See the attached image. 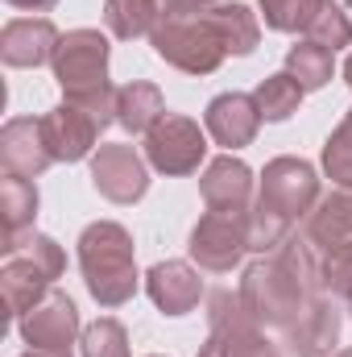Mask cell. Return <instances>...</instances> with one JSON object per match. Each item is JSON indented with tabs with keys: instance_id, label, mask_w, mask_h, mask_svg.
<instances>
[{
	"instance_id": "obj_23",
	"label": "cell",
	"mask_w": 352,
	"mask_h": 357,
	"mask_svg": "<svg viewBox=\"0 0 352 357\" xmlns=\"http://www.w3.org/2000/svg\"><path fill=\"white\" fill-rule=\"evenodd\" d=\"M286 75H294L303 91H319L332 75H336V54H332L328 46L311 42V38H307V42H294V46L286 50Z\"/></svg>"
},
{
	"instance_id": "obj_8",
	"label": "cell",
	"mask_w": 352,
	"mask_h": 357,
	"mask_svg": "<svg viewBox=\"0 0 352 357\" xmlns=\"http://www.w3.org/2000/svg\"><path fill=\"white\" fill-rule=\"evenodd\" d=\"M199 357H278V345L245 312L241 295H232L224 287V291L207 295V341H203Z\"/></svg>"
},
{
	"instance_id": "obj_35",
	"label": "cell",
	"mask_w": 352,
	"mask_h": 357,
	"mask_svg": "<svg viewBox=\"0 0 352 357\" xmlns=\"http://www.w3.org/2000/svg\"><path fill=\"white\" fill-rule=\"evenodd\" d=\"M336 357H352V349H340V354H336Z\"/></svg>"
},
{
	"instance_id": "obj_17",
	"label": "cell",
	"mask_w": 352,
	"mask_h": 357,
	"mask_svg": "<svg viewBox=\"0 0 352 357\" xmlns=\"http://www.w3.org/2000/svg\"><path fill=\"white\" fill-rule=\"evenodd\" d=\"M340 324H344V316L336 312L332 295H319V299L282 333V345L294 357H323V354H332V345H340Z\"/></svg>"
},
{
	"instance_id": "obj_11",
	"label": "cell",
	"mask_w": 352,
	"mask_h": 357,
	"mask_svg": "<svg viewBox=\"0 0 352 357\" xmlns=\"http://www.w3.org/2000/svg\"><path fill=\"white\" fill-rule=\"evenodd\" d=\"M91 183L112 204H137L150 191V162L120 142H108L91 154Z\"/></svg>"
},
{
	"instance_id": "obj_12",
	"label": "cell",
	"mask_w": 352,
	"mask_h": 357,
	"mask_svg": "<svg viewBox=\"0 0 352 357\" xmlns=\"http://www.w3.org/2000/svg\"><path fill=\"white\" fill-rule=\"evenodd\" d=\"M104 129L108 125L95 112L71 104V100H63L58 108H50L42 116V133H46V146H50L54 162H83V158H91Z\"/></svg>"
},
{
	"instance_id": "obj_26",
	"label": "cell",
	"mask_w": 352,
	"mask_h": 357,
	"mask_svg": "<svg viewBox=\"0 0 352 357\" xmlns=\"http://www.w3.org/2000/svg\"><path fill=\"white\" fill-rule=\"evenodd\" d=\"M257 4H262V17L269 29H278V33H307L328 0H257Z\"/></svg>"
},
{
	"instance_id": "obj_10",
	"label": "cell",
	"mask_w": 352,
	"mask_h": 357,
	"mask_svg": "<svg viewBox=\"0 0 352 357\" xmlns=\"http://www.w3.org/2000/svg\"><path fill=\"white\" fill-rule=\"evenodd\" d=\"M21 341L29 349H42V354H71L75 337H79V307L71 295L63 291H46V299H38L21 320Z\"/></svg>"
},
{
	"instance_id": "obj_7",
	"label": "cell",
	"mask_w": 352,
	"mask_h": 357,
	"mask_svg": "<svg viewBox=\"0 0 352 357\" xmlns=\"http://www.w3.org/2000/svg\"><path fill=\"white\" fill-rule=\"evenodd\" d=\"M249 241H253V208H207L191 229L186 254L199 270L228 274L253 250Z\"/></svg>"
},
{
	"instance_id": "obj_22",
	"label": "cell",
	"mask_w": 352,
	"mask_h": 357,
	"mask_svg": "<svg viewBox=\"0 0 352 357\" xmlns=\"http://www.w3.org/2000/svg\"><path fill=\"white\" fill-rule=\"evenodd\" d=\"M0 216H4V237H21L38 220V187L33 178L4 175L0 178Z\"/></svg>"
},
{
	"instance_id": "obj_33",
	"label": "cell",
	"mask_w": 352,
	"mask_h": 357,
	"mask_svg": "<svg viewBox=\"0 0 352 357\" xmlns=\"http://www.w3.org/2000/svg\"><path fill=\"white\" fill-rule=\"evenodd\" d=\"M21 357H71V354H42V349H29V354H21Z\"/></svg>"
},
{
	"instance_id": "obj_5",
	"label": "cell",
	"mask_w": 352,
	"mask_h": 357,
	"mask_svg": "<svg viewBox=\"0 0 352 357\" xmlns=\"http://www.w3.org/2000/svg\"><path fill=\"white\" fill-rule=\"evenodd\" d=\"M67 254L54 237L46 233H21V237H4V266H0V295L8 316H25L38 299H46L50 282L63 278Z\"/></svg>"
},
{
	"instance_id": "obj_25",
	"label": "cell",
	"mask_w": 352,
	"mask_h": 357,
	"mask_svg": "<svg viewBox=\"0 0 352 357\" xmlns=\"http://www.w3.org/2000/svg\"><path fill=\"white\" fill-rule=\"evenodd\" d=\"M253 100H257L262 121H286V116L298 112V104H303V88H298L294 75L278 71V75H265L262 84H257Z\"/></svg>"
},
{
	"instance_id": "obj_16",
	"label": "cell",
	"mask_w": 352,
	"mask_h": 357,
	"mask_svg": "<svg viewBox=\"0 0 352 357\" xmlns=\"http://www.w3.org/2000/svg\"><path fill=\"white\" fill-rule=\"evenodd\" d=\"M145 291H150V299H154L158 312H166V316H186V312H195L199 299H203V278H199V270L191 266V262L166 258V262L150 266Z\"/></svg>"
},
{
	"instance_id": "obj_4",
	"label": "cell",
	"mask_w": 352,
	"mask_h": 357,
	"mask_svg": "<svg viewBox=\"0 0 352 357\" xmlns=\"http://www.w3.org/2000/svg\"><path fill=\"white\" fill-rule=\"evenodd\" d=\"M79 270L99 307H120L137 295V258L133 237L116 220H95L79 237Z\"/></svg>"
},
{
	"instance_id": "obj_13",
	"label": "cell",
	"mask_w": 352,
	"mask_h": 357,
	"mask_svg": "<svg viewBox=\"0 0 352 357\" xmlns=\"http://www.w3.org/2000/svg\"><path fill=\"white\" fill-rule=\"evenodd\" d=\"M203 129H207L211 142L224 146L228 154L253 146V137H257V129H262L257 100L245 96V91H224V96H216V100L207 104V112H203Z\"/></svg>"
},
{
	"instance_id": "obj_29",
	"label": "cell",
	"mask_w": 352,
	"mask_h": 357,
	"mask_svg": "<svg viewBox=\"0 0 352 357\" xmlns=\"http://www.w3.org/2000/svg\"><path fill=\"white\" fill-rule=\"evenodd\" d=\"M319 282H323V295H340V299L352 295V241L319 254Z\"/></svg>"
},
{
	"instance_id": "obj_36",
	"label": "cell",
	"mask_w": 352,
	"mask_h": 357,
	"mask_svg": "<svg viewBox=\"0 0 352 357\" xmlns=\"http://www.w3.org/2000/svg\"><path fill=\"white\" fill-rule=\"evenodd\" d=\"M349 312H352V295H349Z\"/></svg>"
},
{
	"instance_id": "obj_30",
	"label": "cell",
	"mask_w": 352,
	"mask_h": 357,
	"mask_svg": "<svg viewBox=\"0 0 352 357\" xmlns=\"http://www.w3.org/2000/svg\"><path fill=\"white\" fill-rule=\"evenodd\" d=\"M307 38H311V42H319V46H328L332 54H336V50H344V46H352L349 13H344L340 4H323V13L315 17V25L307 29Z\"/></svg>"
},
{
	"instance_id": "obj_9",
	"label": "cell",
	"mask_w": 352,
	"mask_h": 357,
	"mask_svg": "<svg viewBox=\"0 0 352 357\" xmlns=\"http://www.w3.org/2000/svg\"><path fill=\"white\" fill-rule=\"evenodd\" d=\"M203 154H207V137H203L199 121H191V116L166 112L145 133V162L158 175H191V171H199Z\"/></svg>"
},
{
	"instance_id": "obj_34",
	"label": "cell",
	"mask_w": 352,
	"mask_h": 357,
	"mask_svg": "<svg viewBox=\"0 0 352 357\" xmlns=\"http://www.w3.org/2000/svg\"><path fill=\"white\" fill-rule=\"evenodd\" d=\"M344 84H349V88H352V54H349V59H344Z\"/></svg>"
},
{
	"instance_id": "obj_18",
	"label": "cell",
	"mask_w": 352,
	"mask_h": 357,
	"mask_svg": "<svg viewBox=\"0 0 352 357\" xmlns=\"http://www.w3.org/2000/svg\"><path fill=\"white\" fill-rule=\"evenodd\" d=\"M199 195L207 208H253V171L241 158L220 154L203 167Z\"/></svg>"
},
{
	"instance_id": "obj_6",
	"label": "cell",
	"mask_w": 352,
	"mask_h": 357,
	"mask_svg": "<svg viewBox=\"0 0 352 357\" xmlns=\"http://www.w3.org/2000/svg\"><path fill=\"white\" fill-rule=\"evenodd\" d=\"M154 50L162 63H170L182 75H211L228 50H224V38L216 29V21L207 13H195V17H162L150 33Z\"/></svg>"
},
{
	"instance_id": "obj_15",
	"label": "cell",
	"mask_w": 352,
	"mask_h": 357,
	"mask_svg": "<svg viewBox=\"0 0 352 357\" xmlns=\"http://www.w3.org/2000/svg\"><path fill=\"white\" fill-rule=\"evenodd\" d=\"M0 162H4V175H21V178L42 175L54 162V154L46 146V133H42V121L13 116L0 129Z\"/></svg>"
},
{
	"instance_id": "obj_37",
	"label": "cell",
	"mask_w": 352,
	"mask_h": 357,
	"mask_svg": "<svg viewBox=\"0 0 352 357\" xmlns=\"http://www.w3.org/2000/svg\"><path fill=\"white\" fill-rule=\"evenodd\" d=\"M150 357H158V354H150Z\"/></svg>"
},
{
	"instance_id": "obj_19",
	"label": "cell",
	"mask_w": 352,
	"mask_h": 357,
	"mask_svg": "<svg viewBox=\"0 0 352 357\" xmlns=\"http://www.w3.org/2000/svg\"><path fill=\"white\" fill-rule=\"evenodd\" d=\"M307 241L319 250L349 245L352 241V187H336L319 195V204L307 216Z\"/></svg>"
},
{
	"instance_id": "obj_27",
	"label": "cell",
	"mask_w": 352,
	"mask_h": 357,
	"mask_svg": "<svg viewBox=\"0 0 352 357\" xmlns=\"http://www.w3.org/2000/svg\"><path fill=\"white\" fill-rule=\"evenodd\" d=\"M79 349H83V357H129V333H125L120 320L99 316L95 324L83 328Z\"/></svg>"
},
{
	"instance_id": "obj_21",
	"label": "cell",
	"mask_w": 352,
	"mask_h": 357,
	"mask_svg": "<svg viewBox=\"0 0 352 357\" xmlns=\"http://www.w3.org/2000/svg\"><path fill=\"white\" fill-rule=\"evenodd\" d=\"M207 17L216 21V29H220L228 54L245 59V54L257 50V42H262V25H257V13H253L249 4H216Z\"/></svg>"
},
{
	"instance_id": "obj_1",
	"label": "cell",
	"mask_w": 352,
	"mask_h": 357,
	"mask_svg": "<svg viewBox=\"0 0 352 357\" xmlns=\"http://www.w3.org/2000/svg\"><path fill=\"white\" fill-rule=\"evenodd\" d=\"M241 303L245 312L262 324V328H278L286 333L319 295V254L307 237H286L282 245H273L257 262H249L241 274Z\"/></svg>"
},
{
	"instance_id": "obj_24",
	"label": "cell",
	"mask_w": 352,
	"mask_h": 357,
	"mask_svg": "<svg viewBox=\"0 0 352 357\" xmlns=\"http://www.w3.org/2000/svg\"><path fill=\"white\" fill-rule=\"evenodd\" d=\"M104 21L120 42H133V38L154 33V25L162 21V4L158 0H104Z\"/></svg>"
},
{
	"instance_id": "obj_31",
	"label": "cell",
	"mask_w": 352,
	"mask_h": 357,
	"mask_svg": "<svg viewBox=\"0 0 352 357\" xmlns=\"http://www.w3.org/2000/svg\"><path fill=\"white\" fill-rule=\"evenodd\" d=\"M162 17H195V13H211L220 0H158Z\"/></svg>"
},
{
	"instance_id": "obj_14",
	"label": "cell",
	"mask_w": 352,
	"mask_h": 357,
	"mask_svg": "<svg viewBox=\"0 0 352 357\" xmlns=\"http://www.w3.org/2000/svg\"><path fill=\"white\" fill-rule=\"evenodd\" d=\"M63 33L54 29L50 17H17L0 29V59L4 67H42L54 63Z\"/></svg>"
},
{
	"instance_id": "obj_32",
	"label": "cell",
	"mask_w": 352,
	"mask_h": 357,
	"mask_svg": "<svg viewBox=\"0 0 352 357\" xmlns=\"http://www.w3.org/2000/svg\"><path fill=\"white\" fill-rule=\"evenodd\" d=\"M4 4H13V8H21V13H50L58 0H4Z\"/></svg>"
},
{
	"instance_id": "obj_28",
	"label": "cell",
	"mask_w": 352,
	"mask_h": 357,
	"mask_svg": "<svg viewBox=\"0 0 352 357\" xmlns=\"http://www.w3.org/2000/svg\"><path fill=\"white\" fill-rule=\"evenodd\" d=\"M323 171L336 187H352V108L344 112V121L332 129V137L323 146Z\"/></svg>"
},
{
	"instance_id": "obj_3",
	"label": "cell",
	"mask_w": 352,
	"mask_h": 357,
	"mask_svg": "<svg viewBox=\"0 0 352 357\" xmlns=\"http://www.w3.org/2000/svg\"><path fill=\"white\" fill-rule=\"evenodd\" d=\"M54 79L63 96L95 112L104 125L116 121V88L108 84V38L99 29H71L54 50Z\"/></svg>"
},
{
	"instance_id": "obj_2",
	"label": "cell",
	"mask_w": 352,
	"mask_h": 357,
	"mask_svg": "<svg viewBox=\"0 0 352 357\" xmlns=\"http://www.w3.org/2000/svg\"><path fill=\"white\" fill-rule=\"evenodd\" d=\"M319 204V175L307 158H269L262 171V191L253 199V250L269 254L273 245H282L298 220L311 216V208Z\"/></svg>"
},
{
	"instance_id": "obj_20",
	"label": "cell",
	"mask_w": 352,
	"mask_h": 357,
	"mask_svg": "<svg viewBox=\"0 0 352 357\" xmlns=\"http://www.w3.org/2000/svg\"><path fill=\"white\" fill-rule=\"evenodd\" d=\"M166 116V100L162 91L145 79H133L125 88H116V125L129 133H150L158 121Z\"/></svg>"
}]
</instances>
